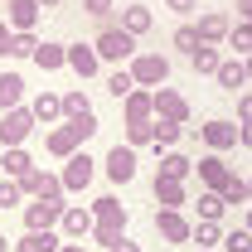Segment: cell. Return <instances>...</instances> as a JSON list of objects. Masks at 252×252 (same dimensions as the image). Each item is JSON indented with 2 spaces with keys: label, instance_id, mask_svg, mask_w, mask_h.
I'll return each instance as SVG.
<instances>
[{
  "label": "cell",
  "instance_id": "1",
  "mask_svg": "<svg viewBox=\"0 0 252 252\" xmlns=\"http://www.w3.org/2000/svg\"><path fill=\"white\" fill-rule=\"evenodd\" d=\"M93 214H97V243L112 248V243L122 238V228H126V209L107 194V199H97V204H93Z\"/></svg>",
  "mask_w": 252,
  "mask_h": 252
},
{
  "label": "cell",
  "instance_id": "2",
  "mask_svg": "<svg viewBox=\"0 0 252 252\" xmlns=\"http://www.w3.org/2000/svg\"><path fill=\"white\" fill-rule=\"evenodd\" d=\"M97 54H102V59H131V54H136V34H126V30H117V25H107V30L97 34Z\"/></svg>",
  "mask_w": 252,
  "mask_h": 252
},
{
  "label": "cell",
  "instance_id": "3",
  "mask_svg": "<svg viewBox=\"0 0 252 252\" xmlns=\"http://www.w3.org/2000/svg\"><path fill=\"white\" fill-rule=\"evenodd\" d=\"M131 78H136V88H160L170 78V63L160 59V54H141V59L131 63Z\"/></svg>",
  "mask_w": 252,
  "mask_h": 252
},
{
  "label": "cell",
  "instance_id": "4",
  "mask_svg": "<svg viewBox=\"0 0 252 252\" xmlns=\"http://www.w3.org/2000/svg\"><path fill=\"white\" fill-rule=\"evenodd\" d=\"M34 122H39L34 112H25V107H10V112H5V122H0V141H5V146H20V141L34 131Z\"/></svg>",
  "mask_w": 252,
  "mask_h": 252
},
{
  "label": "cell",
  "instance_id": "5",
  "mask_svg": "<svg viewBox=\"0 0 252 252\" xmlns=\"http://www.w3.org/2000/svg\"><path fill=\"white\" fill-rule=\"evenodd\" d=\"M54 223H63V204H54V199H39V204L25 209V228L30 233H49Z\"/></svg>",
  "mask_w": 252,
  "mask_h": 252
},
{
  "label": "cell",
  "instance_id": "6",
  "mask_svg": "<svg viewBox=\"0 0 252 252\" xmlns=\"http://www.w3.org/2000/svg\"><path fill=\"white\" fill-rule=\"evenodd\" d=\"M107 175H112L117 185H131V180H136V151H131V146H112V151H107Z\"/></svg>",
  "mask_w": 252,
  "mask_h": 252
},
{
  "label": "cell",
  "instance_id": "7",
  "mask_svg": "<svg viewBox=\"0 0 252 252\" xmlns=\"http://www.w3.org/2000/svg\"><path fill=\"white\" fill-rule=\"evenodd\" d=\"M156 228H160V238H170V243H189V238H194V228L185 223L180 209H160V214H156Z\"/></svg>",
  "mask_w": 252,
  "mask_h": 252
},
{
  "label": "cell",
  "instance_id": "8",
  "mask_svg": "<svg viewBox=\"0 0 252 252\" xmlns=\"http://www.w3.org/2000/svg\"><path fill=\"white\" fill-rule=\"evenodd\" d=\"M93 185V156H68V170H63V189H88Z\"/></svg>",
  "mask_w": 252,
  "mask_h": 252
},
{
  "label": "cell",
  "instance_id": "9",
  "mask_svg": "<svg viewBox=\"0 0 252 252\" xmlns=\"http://www.w3.org/2000/svg\"><path fill=\"white\" fill-rule=\"evenodd\" d=\"M97 63H102V54H97V44H73L68 49V68L78 73V78H93Z\"/></svg>",
  "mask_w": 252,
  "mask_h": 252
},
{
  "label": "cell",
  "instance_id": "10",
  "mask_svg": "<svg viewBox=\"0 0 252 252\" xmlns=\"http://www.w3.org/2000/svg\"><path fill=\"white\" fill-rule=\"evenodd\" d=\"M156 112H160V122H189V107H185V97L180 93H170V88H160L156 93Z\"/></svg>",
  "mask_w": 252,
  "mask_h": 252
},
{
  "label": "cell",
  "instance_id": "11",
  "mask_svg": "<svg viewBox=\"0 0 252 252\" xmlns=\"http://www.w3.org/2000/svg\"><path fill=\"white\" fill-rule=\"evenodd\" d=\"M5 10H10V25H15L20 34L34 30V20H39V0H10Z\"/></svg>",
  "mask_w": 252,
  "mask_h": 252
},
{
  "label": "cell",
  "instance_id": "12",
  "mask_svg": "<svg viewBox=\"0 0 252 252\" xmlns=\"http://www.w3.org/2000/svg\"><path fill=\"white\" fill-rule=\"evenodd\" d=\"M204 141H209L214 151H228V146H238V126L233 122H209L204 126Z\"/></svg>",
  "mask_w": 252,
  "mask_h": 252
},
{
  "label": "cell",
  "instance_id": "13",
  "mask_svg": "<svg viewBox=\"0 0 252 252\" xmlns=\"http://www.w3.org/2000/svg\"><path fill=\"white\" fill-rule=\"evenodd\" d=\"M228 30H233V25L223 20L219 10H209V15H199V39H204V44H214V39H228Z\"/></svg>",
  "mask_w": 252,
  "mask_h": 252
},
{
  "label": "cell",
  "instance_id": "14",
  "mask_svg": "<svg viewBox=\"0 0 252 252\" xmlns=\"http://www.w3.org/2000/svg\"><path fill=\"white\" fill-rule=\"evenodd\" d=\"M156 199H160V209H180V204H185V185L156 175Z\"/></svg>",
  "mask_w": 252,
  "mask_h": 252
},
{
  "label": "cell",
  "instance_id": "15",
  "mask_svg": "<svg viewBox=\"0 0 252 252\" xmlns=\"http://www.w3.org/2000/svg\"><path fill=\"white\" fill-rule=\"evenodd\" d=\"M97 214H88V209H63V233H73V238H83V233H93Z\"/></svg>",
  "mask_w": 252,
  "mask_h": 252
},
{
  "label": "cell",
  "instance_id": "16",
  "mask_svg": "<svg viewBox=\"0 0 252 252\" xmlns=\"http://www.w3.org/2000/svg\"><path fill=\"white\" fill-rule=\"evenodd\" d=\"M156 112V93H131L126 97V122H146Z\"/></svg>",
  "mask_w": 252,
  "mask_h": 252
},
{
  "label": "cell",
  "instance_id": "17",
  "mask_svg": "<svg viewBox=\"0 0 252 252\" xmlns=\"http://www.w3.org/2000/svg\"><path fill=\"white\" fill-rule=\"evenodd\" d=\"M122 30L126 34H146V30H151V5H131V10H122Z\"/></svg>",
  "mask_w": 252,
  "mask_h": 252
},
{
  "label": "cell",
  "instance_id": "18",
  "mask_svg": "<svg viewBox=\"0 0 252 252\" xmlns=\"http://www.w3.org/2000/svg\"><path fill=\"white\" fill-rule=\"evenodd\" d=\"M223 209H228V204H223V194H219V189L199 194V223H219V219H223Z\"/></svg>",
  "mask_w": 252,
  "mask_h": 252
},
{
  "label": "cell",
  "instance_id": "19",
  "mask_svg": "<svg viewBox=\"0 0 252 252\" xmlns=\"http://www.w3.org/2000/svg\"><path fill=\"white\" fill-rule=\"evenodd\" d=\"M15 248H20V252H59L63 243L54 238V233H25V238H20Z\"/></svg>",
  "mask_w": 252,
  "mask_h": 252
},
{
  "label": "cell",
  "instance_id": "20",
  "mask_svg": "<svg viewBox=\"0 0 252 252\" xmlns=\"http://www.w3.org/2000/svg\"><path fill=\"white\" fill-rule=\"evenodd\" d=\"M20 93H25L20 73H0V107H5V112H10V107H20Z\"/></svg>",
  "mask_w": 252,
  "mask_h": 252
},
{
  "label": "cell",
  "instance_id": "21",
  "mask_svg": "<svg viewBox=\"0 0 252 252\" xmlns=\"http://www.w3.org/2000/svg\"><path fill=\"white\" fill-rule=\"evenodd\" d=\"M189 63H194V73H219V68H223L219 49H209V44H199V49L189 54Z\"/></svg>",
  "mask_w": 252,
  "mask_h": 252
},
{
  "label": "cell",
  "instance_id": "22",
  "mask_svg": "<svg viewBox=\"0 0 252 252\" xmlns=\"http://www.w3.org/2000/svg\"><path fill=\"white\" fill-rule=\"evenodd\" d=\"M34 63H39L44 73H54V68H63V63H68V49H59V44H39Z\"/></svg>",
  "mask_w": 252,
  "mask_h": 252
},
{
  "label": "cell",
  "instance_id": "23",
  "mask_svg": "<svg viewBox=\"0 0 252 252\" xmlns=\"http://www.w3.org/2000/svg\"><path fill=\"white\" fill-rule=\"evenodd\" d=\"M199 175H204V180H209L214 189H223V185H228V165H223L219 156H204V160H199Z\"/></svg>",
  "mask_w": 252,
  "mask_h": 252
},
{
  "label": "cell",
  "instance_id": "24",
  "mask_svg": "<svg viewBox=\"0 0 252 252\" xmlns=\"http://www.w3.org/2000/svg\"><path fill=\"white\" fill-rule=\"evenodd\" d=\"M214 78H219V88H228V93H238V88L248 83V68H243V63H223V68L214 73Z\"/></svg>",
  "mask_w": 252,
  "mask_h": 252
},
{
  "label": "cell",
  "instance_id": "25",
  "mask_svg": "<svg viewBox=\"0 0 252 252\" xmlns=\"http://www.w3.org/2000/svg\"><path fill=\"white\" fill-rule=\"evenodd\" d=\"M63 117L68 122H83V117H93V102L83 93H63Z\"/></svg>",
  "mask_w": 252,
  "mask_h": 252
},
{
  "label": "cell",
  "instance_id": "26",
  "mask_svg": "<svg viewBox=\"0 0 252 252\" xmlns=\"http://www.w3.org/2000/svg\"><path fill=\"white\" fill-rule=\"evenodd\" d=\"M49 151L54 156H78V136L63 126V131H49Z\"/></svg>",
  "mask_w": 252,
  "mask_h": 252
},
{
  "label": "cell",
  "instance_id": "27",
  "mask_svg": "<svg viewBox=\"0 0 252 252\" xmlns=\"http://www.w3.org/2000/svg\"><path fill=\"white\" fill-rule=\"evenodd\" d=\"M34 117H39V122H54V117H59L63 112V97H54V93H44V97H34V107H30Z\"/></svg>",
  "mask_w": 252,
  "mask_h": 252
},
{
  "label": "cell",
  "instance_id": "28",
  "mask_svg": "<svg viewBox=\"0 0 252 252\" xmlns=\"http://www.w3.org/2000/svg\"><path fill=\"white\" fill-rule=\"evenodd\" d=\"M30 170H34V165H30V156H25L20 146H10V151H5V175H15V180H25Z\"/></svg>",
  "mask_w": 252,
  "mask_h": 252
},
{
  "label": "cell",
  "instance_id": "29",
  "mask_svg": "<svg viewBox=\"0 0 252 252\" xmlns=\"http://www.w3.org/2000/svg\"><path fill=\"white\" fill-rule=\"evenodd\" d=\"M219 194H223V204H248V199H252L248 180H238V175H228V185H223Z\"/></svg>",
  "mask_w": 252,
  "mask_h": 252
},
{
  "label": "cell",
  "instance_id": "30",
  "mask_svg": "<svg viewBox=\"0 0 252 252\" xmlns=\"http://www.w3.org/2000/svg\"><path fill=\"white\" fill-rule=\"evenodd\" d=\"M107 93L117 97V102H126V97L136 93V78H131V73H112V78H107Z\"/></svg>",
  "mask_w": 252,
  "mask_h": 252
},
{
  "label": "cell",
  "instance_id": "31",
  "mask_svg": "<svg viewBox=\"0 0 252 252\" xmlns=\"http://www.w3.org/2000/svg\"><path fill=\"white\" fill-rule=\"evenodd\" d=\"M146 141H156V126L151 122H126V146H146Z\"/></svg>",
  "mask_w": 252,
  "mask_h": 252
},
{
  "label": "cell",
  "instance_id": "32",
  "mask_svg": "<svg viewBox=\"0 0 252 252\" xmlns=\"http://www.w3.org/2000/svg\"><path fill=\"white\" fill-rule=\"evenodd\" d=\"M189 170H194L189 156H165V165H160V175H165V180H185Z\"/></svg>",
  "mask_w": 252,
  "mask_h": 252
},
{
  "label": "cell",
  "instance_id": "33",
  "mask_svg": "<svg viewBox=\"0 0 252 252\" xmlns=\"http://www.w3.org/2000/svg\"><path fill=\"white\" fill-rule=\"evenodd\" d=\"M10 54H15V59H34V54H39V39H34L30 30H25V34H15V44H10Z\"/></svg>",
  "mask_w": 252,
  "mask_h": 252
},
{
  "label": "cell",
  "instance_id": "34",
  "mask_svg": "<svg viewBox=\"0 0 252 252\" xmlns=\"http://www.w3.org/2000/svg\"><path fill=\"white\" fill-rule=\"evenodd\" d=\"M228 44H233V49H243V54H252V25H248V20L228 30Z\"/></svg>",
  "mask_w": 252,
  "mask_h": 252
},
{
  "label": "cell",
  "instance_id": "35",
  "mask_svg": "<svg viewBox=\"0 0 252 252\" xmlns=\"http://www.w3.org/2000/svg\"><path fill=\"white\" fill-rule=\"evenodd\" d=\"M194 243H199V248H219V243H223L219 223H199V228H194Z\"/></svg>",
  "mask_w": 252,
  "mask_h": 252
},
{
  "label": "cell",
  "instance_id": "36",
  "mask_svg": "<svg viewBox=\"0 0 252 252\" xmlns=\"http://www.w3.org/2000/svg\"><path fill=\"white\" fill-rule=\"evenodd\" d=\"M199 44H204V39H199V30H194V25H185V30H175V49H185V54H194Z\"/></svg>",
  "mask_w": 252,
  "mask_h": 252
},
{
  "label": "cell",
  "instance_id": "37",
  "mask_svg": "<svg viewBox=\"0 0 252 252\" xmlns=\"http://www.w3.org/2000/svg\"><path fill=\"white\" fill-rule=\"evenodd\" d=\"M20 180H0V209H10V204H20Z\"/></svg>",
  "mask_w": 252,
  "mask_h": 252
},
{
  "label": "cell",
  "instance_id": "38",
  "mask_svg": "<svg viewBox=\"0 0 252 252\" xmlns=\"http://www.w3.org/2000/svg\"><path fill=\"white\" fill-rule=\"evenodd\" d=\"M180 141V122H160L156 126V146H175Z\"/></svg>",
  "mask_w": 252,
  "mask_h": 252
},
{
  "label": "cell",
  "instance_id": "39",
  "mask_svg": "<svg viewBox=\"0 0 252 252\" xmlns=\"http://www.w3.org/2000/svg\"><path fill=\"white\" fill-rule=\"evenodd\" d=\"M248 243H252V233H248V228H238V233H228V238H223V248H228V252H243Z\"/></svg>",
  "mask_w": 252,
  "mask_h": 252
},
{
  "label": "cell",
  "instance_id": "40",
  "mask_svg": "<svg viewBox=\"0 0 252 252\" xmlns=\"http://www.w3.org/2000/svg\"><path fill=\"white\" fill-rule=\"evenodd\" d=\"M68 131H73L78 141H88V136L97 131V117H83V122H68Z\"/></svg>",
  "mask_w": 252,
  "mask_h": 252
},
{
  "label": "cell",
  "instance_id": "41",
  "mask_svg": "<svg viewBox=\"0 0 252 252\" xmlns=\"http://www.w3.org/2000/svg\"><path fill=\"white\" fill-rule=\"evenodd\" d=\"M88 15H97V20L107 25V20H112V0H88Z\"/></svg>",
  "mask_w": 252,
  "mask_h": 252
},
{
  "label": "cell",
  "instance_id": "42",
  "mask_svg": "<svg viewBox=\"0 0 252 252\" xmlns=\"http://www.w3.org/2000/svg\"><path fill=\"white\" fill-rule=\"evenodd\" d=\"M165 5H170L175 15H189V10H199V0H165Z\"/></svg>",
  "mask_w": 252,
  "mask_h": 252
},
{
  "label": "cell",
  "instance_id": "43",
  "mask_svg": "<svg viewBox=\"0 0 252 252\" xmlns=\"http://www.w3.org/2000/svg\"><path fill=\"white\" fill-rule=\"evenodd\" d=\"M238 112H243V117L252 122V93H238Z\"/></svg>",
  "mask_w": 252,
  "mask_h": 252
},
{
  "label": "cell",
  "instance_id": "44",
  "mask_svg": "<svg viewBox=\"0 0 252 252\" xmlns=\"http://www.w3.org/2000/svg\"><path fill=\"white\" fill-rule=\"evenodd\" d=\"M107 252H141V248H136V243H126V238H117V243H112Z\"/></svg>",
  "mask_w": 252,
  "mask_h": 252
},
{
  "label": "cell",
  "instance_id": "45",
  "mask_svg": "<svg viewBox=\"0 0 252 252\" xmlns=\"http://www.w3.org/2000/svg\"><path fill=\"white\" fill-rule=\"evenodd\" d=\"M10 44H15V34H10L5 25H0V54H10Z\"/></svg>",
  "mask_w": 252,
  "mask_h": 252
},
{
  "label": "cell",
  "instance_id": "46",
  "mask_svg": "<svg viewBox=\"0 0 252 252\" xmlns=\"http://www.w3.org/2000/svg\"><path fill=\"white\" fill-rule=\"evenodd\" d=\"M238 15H243V20L252 25V0H238Z\"/></svg>",
  "mask_w": 252,
  "mask_h": 252
},
{
  "label": "cell",
  "instance_id": "47",
  "mask_svg": "<svg viewBox=\"0 0 252 252\" xmlns=\"http://www.w3.org/2000/svg\"><path fill=\"white\" fill-rule=\"evenodd\" d=\"M238 141H243V146H252V122H243V131H238Z\"/></svg>",
  "mask_w": 252,
  "mask_h": 252
},
{
  "label": "cell",
  "instance_id": "48",
  "mask_svg": "<svg viewBox=\"0 0 252 252\" xmlns=\"http://www.w3.org/2000/svg\"><path fill=\"white\" fill-rule=\"evenodd\" d=\"M59 252H88V248H78V243H63V248Z\"/></svg>",
  "mask_w": 252,
  "mask_h": 252
},
{
  "label": "cell",
  "instance_id": "49",
  "mask_svg": "<svg viewBox=\"0 0 252 252\" xmlns=\"http://www.w3.org/2000/svg\"><path fill=\"white\" fill-rule=\"evenodd\" d=\"M39 5H49V10H59V5H63V0H39Z\"/></svg>",
  "mask_w": 252,
  "mask_h": 252
},
{
  "label": "cell",
  "instance_id": "50",
  "mask_svg": "<svg viewBox=\"0 0 252 252\" xmlns=\"http://www.w3.org/2000/svg\"><path fill=\"white\" fill-rule=\"evenodd\" d=\"M243 68H248V78H252V54H248V63H243Z\"/></svg>",
  "mask_w": 252,
  "mask_h": 252
},
{
  "label": "cell",
  "instance_id": "51",
  "mask_svg": "<svg viewBox=\"0 0 252 252\" xmlns=\"http://www.w3.org/2000/svg\"><path fill=\"white\" fill-rule=\"evenodd\" d=\"M0 252H10V243H5V238H0Z\"/></svg>",
  "mask_w": 252,
  "mask_h": 252
},
{
  "label": "cell",
  "instance_id": "52",
  "mask_svg": "<svg viewBox=\"0 0 252 252\" xmlns=\"http://www.w3.org/2000/svg\"><path fill=\"white\" fill-rule=\"evenodd\" d=\"M248 233H252V209H248Z\"/></svg>",
  "mask_w": 252,
  "mask_h": 252
},
{
  "label": "cell",
  "instance_id": "53",
  "mask_svg": "<svg viewBox=\"0 0 252 252\" xmlns=\"http://www.w3.org/2000/svg\"><path fill=\"white\" fill-rule=\"evenodd\" d=\"M199 252H214V248H199Z\"/></svg>",
  "mask_w": 252,
  "mask_h": 252
},
{
  "label": "cell",
  "instance_id": "54",
  "mask_svg": "<svg viewBox=\"0 0 252 252\" xmlns=\"http://www.w3.org/2000/svg\"><path fill=\"white\" fill-rule=\"evenodd\" d=\"M243 252H252V243H248V248H243Z\"/></svg>",
  "mask_w": 252,
  "mask_h": 252
},
{
  "label": "cell",
  "instance_id": "55",
  "mask_svg": "<svg viewBox=\"0 0 252 252\" xmlns=\"http://www.w3.org/2000/svg\"><path fill=\"white\" fill-rule=\"evenodd\" d=\"M248 189H252V180H248Z\"/></svg>",
  "mask_w": 252,
  "mask_h": 252
}]
</instances>
